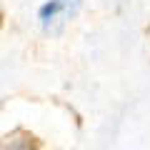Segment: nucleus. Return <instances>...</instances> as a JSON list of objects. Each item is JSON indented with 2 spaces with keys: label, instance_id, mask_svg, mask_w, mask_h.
<instances>
[{
  "label": "nucleus",
  "instance_id": "nucleus-1",
  "mask_svg": "<svg viewBox=\"0 0 150 150\" xmlns=\"http://www.w3.org/2000/svg\"><path fill=\"white\" fill-rule=\"evenodd\" d=\"M83 0H48L43 8H40V23H43L45 30L50 33H60V28L75 18V13L80 10Z\"/></svg>",
  "mask_w": 150,
  "mask_h": 150
},
{
  "label": "nucleus",
  "instance_id": "nucleus-2",
  "mask_svg": "<svg viewBox=\"0 0 150 150\" xmlns=\"http://www.w3.org/2000/svg\"><path fill=\"white\" fill-rule=\"evenodd\" d=\"M3 150H35V138L33 135H25L23 130H18V133H13V135L5 138Z\"/></svg>",
  "mask_w": 150,
  "mask_h": 150
}]
</instances>
